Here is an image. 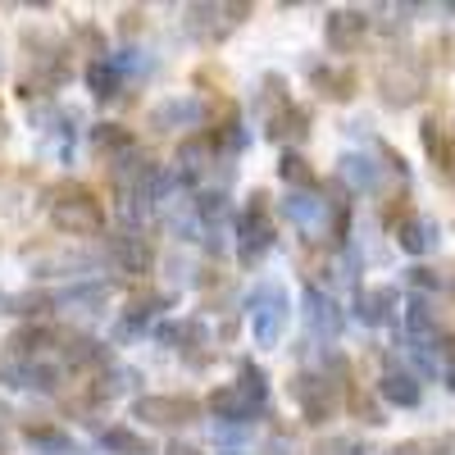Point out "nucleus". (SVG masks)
Instances as JSON below:
<instances>
[{
	"instance_id": "c9c22d12",
	"label": "nucleus",
	"mask_w": 455,
	"mask_h": 455,
	"mask_svg": "<svg viewBox=\"0 0 455 455\" xmlns=\"http://www.w3.org/2000/svg\"><path fill=\"white\" fill-rule=\"evenodd\" d=\"M219 455H242V451H219Z\"/></svg>"
},
{
	"instance_id": "dca6fc26",
	"label": "nucleus",
	"mask_w": 455,
	"mask_h": 455,
	"mask_svg": "<svg viewBox=\"0 0 455 455\" xmlns=\"http://www.w3.org/2000/svg\"><path fill=\"white\" fill-rule=\"evenodd\" d=\"M114 355H109V347L105 341H96V337H83V332H73V337H64V364H73V369H105Z\"/></svg>"
},
{
	"instance_id": "6ab92c4d",
	"label": "nucleus",
	"mask_w": 455,
	"mask_h": 455,
	"mask_svg": "<svg viewBox=\"0 0 455 455\" xmlns=\"http://www.w3.org/2000/svg\"><path fill=\"white\" fill-rule=\"evenodd\" d=\"M92 146L100 150V156L119 160V156H128V150H137V137H132L124 124H96V132H92Z\"/></svg>"
},
{
	"instance_id": "f03ea898",
	"label": "nucleus",
	"mask_w": 455,
	"mask_h": 455,
	"mask_svg": "<svg viewBox=\"0 0 455 455\" xmlns=\"http://www.w3.org/2000/svg\"><path fill=\"white\" fill-rule=\"evenodd\" d=\"M51 219L60 233H73V237H96L105 228V210L92 196V187H83V182L51 187Z\"/></svg>"
},
{
	"instance_id": "ddd939ff",
	"label": "nucleus",
	"mask_w": 455,
	"mask_h": 455,
	"mask_svg": "<svg viewBox=\"0 0 455 455\" xmlns=\"http://www.w3.org/2000/svg\"><path fill=\"white\" fill-rule=\"evenodd\" d=\"M310 132V109L306 105H283L278 114H269V119H264V137H274V141H300V137H306Z\"/></svg>"
},
{
	"instance_id": "f704fd0d",
	"label": "nucleus",
	"mask_w": 455,
	"mask_h": 455,
	"mask_svg": "<svg viewBox=\"0 0 455 455\" xmlns=\"http://www.w3.org/2000/svg\"><path fill=\"white\" fill-rule=\"evenodd\" d=\"M446 383H451V387H455V364H451V369H446Z\"/></svg>"
},
{
	"instance_id": "b1692460",
	"label": "nucleus",
	"mask_w": 455,
	"mask_h": 455,
	"mask_svg": "<svg viewBox=\"0 0 455 455\" xmlns=\"http://www.w3.org/2000/svg\"><path fill=\"white\" fill-rule=\"evenodd\" d=\"M278 178L291 187V192H315V169H310V160L306 156H296V150H287V156L278 160Z\"/></svg>"
},
{
	"instance_id": "4468645a",
	"label": "nucleus",
	"mask_w": 455,
	"mask_h": 455,
	"mask_svg": "<svg viewBox=\"0 0 455 455\" xmlns=\"http://www.w3.org/2000/svg\"><path fill=\"white\" fill-rule=\"evenodd\" d=\"M378 392H383L387 405H419L424 401V387H419V378H414L410 369H387L383 378H378Z\"/></svg>"
},
{
	"instance_id": "5701e85b",
	"label": "nucleus",
	"mask_w": 455,
	"mask_h": 455,
	"mask_svg": "<svg viewBox=\"0 0 455 455\" xmlns=\"http://www.w3.org/2000/svg\"><path fill=\"white\" fill-rule=\"evenodd\" d=\"M51 306H55L51 291H10V296H0V310H5V315H23V319L46 315Z\"/></svg>"
},
{
	"instance_id": "423d86ee",
	"label": "nucleus",
	"mask_w": 455,
	"mask_h": 455,
	"mask_svg": "<svg viewBox=\"0 0 455 455\" xmlns=\"http://www.w3.org/2000/svg\"><path fill=\"white\" fill-rule=\"evenodd\" d=\"M132 419H141L150 428H187L201 419V401L196 396H137Z\"/></svg>"
},
{
	"instance_id": "e433bc0d",
	"label": "nucleus",
	"mask_w": 455,
	"mask_h": 455,
	"mask_svg": "<svg viewBox=\"0 0 455 455\" xmlns=\"http://www.w3.org/2000/svg\"><path fill=\"white\" fill-rule=\"evenodd\" d=\"M0 128H5V109H0Z\"/></svg>"
},
{
	"instance_id": "6e6552de",
	"label": "nucleus",
	"mask_w": 455,
	"mask_h": 455,
	"mask_svg": "<svg viewBox=\"0 0 455 455\" xmlns=\"http://www.w3.org/2000/svg\"><path fill=\"white\" fill-rule=\"evenodd\" d=\"M364 32H369V14H364V10H332V14L323 19V42H328V51H337V55H351V51L364 42Z\"/></svg>"
},
{
	"instance_id": "7ed1b4c3",
	"label": "nucleus",
	"mask_w": 455,
	"mask_h": 455,
	"mask_svg": "<svg viewBox=\"0 0 455 455\" xmlns=\"http://www.w3.org/2000/svg\"><path fill=\"white\" fill-rule=\"evenodd\" d=\"M274 246V219H269V196L251 192L246 210L237 214V264L242 269H255V264L269 255Z\"/></svg>"
},
{
	"instance_id": "2eb2a0df",
	"label": "nucleus",
	"mask_w": 455,
	"mask_h": 455,
	"mask_svg": "<svg viewBox=\"0 0 455 455\" xmlns=\"http://www.w3.org/2000/svg\"><path fill=\"white\" fill-rule=\"evenodd\" d=\"M396 242H401L405 255H428L437 246V223L424 219V214H405L401 228H396Z\"/></svg>"
},
{
	"instance_id": "72a5a7b5",
	"label": "nucleus",
	"mask_w": 455,
	"mask_h": 455,
	"mask_svg": "<svg viewBox=\"0 0 455 455\" xmlns=\"http://www.w3.org/2000/svg\"><path fill=\"white\" fill-rule=\"evenodd\" d=\"M164 455H201V451H196V446H187V442H169Z\"/></svg>"
},
{
	"instance_id": "2f4dec72",
	"label": "nucleus",
	"mask_w": 455,
	"mask_h": 455,
	"mask_svg": "<svg viewBox=\"0 0 455 455\" xmlns=\"http://www.w3.org/2000/svg\"><path fill=\"white\" fill-rule=\"evenodd\" d=\"M315 455H369V451L355 437H328V442L315 446Z\"/></svg>"
},
{
	"instance_id": "0eeeda50",
	"label": "nucleus",
	"mask_w": 455,
	"mask_h": 455,
	"mask_svg": "<svg viewBox=\"0 0 455 455\" xmlns=\"http://www.w3.org/2000/svg\"><path fill=\"white\" fill-rule=\"evenodd\" d=\"M109 264L119 274H132V278H141V274H150V264H156V251H150V242L141 237V233H132V228H124V233H109Z\"/></svg>"
},
{
	"instance_id": "39448f33",
	"label": "nucleus",
	"mask_w": 455,
	"mask_h": 455,
	"mask_svg": "<svg viewBox=\"0 0 455 455\" xmlns=\"http://www.w3.org/2000/svg\"><path fill=\"white\" fill-rule=\"evenodd\" d=\"M287 387H291V401H296V410H300V419H306V424H328V419H332L337 387H341V383H332L328 373L300 369V373H291Z\"/></svg>"
},
{
	"instance_id": "20e7f679",
	"label": "nucleus",
	"mask_w": 455,
	"mask_h": 455,
	"mask_svg": "<svg viewBox=\"0 0 455 455\" xmlns=\"http://www.w3.org/2000/svg\"><path fill=\"white\" fill-rule=\"evenodd\" d=\"M246 310H251V332H255V347L259 351H274L283 341L287 328V291L278 283H259L246 296Z\"/></svg>"
},
{
	"instance_id": "4be33fe9",
	"label": "nucleus",
	"mask_w": 455,
	"mask_h": 455,
	"mask_svg": "<svg viewBox=\"0 0 455 455\" xmlns=\"http://www.w3.org/2000/svg\"><path fill=\"white\" fill-rule=\"evenodd\" d=\"M87 87H92V96H100V100L119 96V87H124L119 64H114V60H92V64H87Z\"/></svg>"
},
{
	"instance_id": "f257e3e1",
	"label": "nucleus",
	"mask_w": 455,
	"mask_h": 455,
	"mask_svg": "<svg viewBox=\"0 0 455 455\" xmlns=\"http://www.w3.org/2000/svg\"><path fill=\"white\" fill-rule=\"evenodd\" d=\"M264 401H269V378H264V369L255 360H242L237 364V383H228L210 396V410L219 414V419L228 424H251L255 414L264 410Z\"/></svg>"
},
{
	"instance_id": "393cba45",
	"label": "nucleus",
	"mask_w": 455,
	"mask_h": 455,
	"mask_svg": "<svg viewBox=\"0 0 455 455\" xmlns=\"http://www.w3.org/2000/svg\"><path fill=\"white\" fill-rule=\"evenodd\" d=\"M405 328H410V341H414V347H424V341H437V319H433V310H428V300H419V296L410 300Z\"/></svg>"
},
{
	"instance_id": "a878e982",
	"label": "nucleus",
	"mask_w": 455,
	"mask_h": 455,
	"mask_svg": "<svg viewBox=\"0 0 455 455\" xmlns=\"http://www.w3.org/2000/svg\"><path fill=\"white\" fill-rule=\"evenodd\" d=\"M341 178H347L355 192H378V164L369 156H341Z\"/></svg>"
},
{
	"instance_id": "f8f14e48",
	"label": "nucleus",
	"mask_w": 455,
	"mask_h": 455,
	"mask_svg": "<svg viewBox=\"0 0 455 455\" xmlns=\"http://www.w3.org/2000/svg\"><path fill=\"white\" fill-rule=\"evenodd\" d=\"M283 214H287L296 228H306V233H319L332 210H328V201H319L315 192H291V196L283 201Z\"/></svg>"
},
{
	"instance_id": "412c9836",
	"label": "nucleus",
	"mask_w": 455,
	"mask_h": 455,
	"mask_svg": "<svg viewBox=\"0 0 455 455\" xmlns=\"http://www.w3.org/2000/svg\"><path fill=\"white\" fill-rule=\"evenodd\" d=\"M55 341V332L51 328H36V323H28V328H19L14 337H10V360H36L46 347Z\"/></svg>"
},
{
	"instance_id": "473e14b6",
	"label": "nucleus",
	"mask_w": 455,
	"mask_h": 455,
	"mask_svg": "<svg viewBox=\"0 0 455 455\" xmlns=\"http://www.w3.org/2000/svg\"><path fill=\"white\" fill-rule=\"evenodd\" d=\"M405 283H410L414 291H433V287H437V274L419 264V269H410V278H405Z\"/></svg>"
},
{
	"instance_id": "cd10ccee",
	"label": "nucleus",
	"mask_w": 455,
	"mask_h": 455,
	"mask_svg": "<svg viewBox=\"0 0 455 455\" xmlns=\"http://www.w3.org/2000/svg\"><path fill=\"white\" fill-rule=\"evenodd\" d=\"M109 300V287L105 283H87V287H73V291H60L55 306H73V310H100Z\"/></svg>"
},
{
	"instance_id": "aec40b11",
	"label": "nucleus",
	"mask_w": 455,
	"mask_h": 455,
	"mask_svg": "<svg viewBox=\"0 0 455 455\" xmlns=\"http://www.w3.org/2000/svg\"><path fill=\"white\" fill-rule=\"evenodd\" d=\"M169 300L164 296H146V300H137V306L119 319V328H114V337L119 341H128V337H137V332H146L150 328V319H156V310H164Z\"/></svg>"
},
{
	"instance_id": "1a4fd4ad",
	"label": "nucleus",
	"mask_w": 455,
	"mask_h": 455,
	"mask_svg": "<svg viewBox=\"0 0 455 455\" xmlns=\"http://www.w3.org/2000/svg\"><path fill=\"white\" fill-rule=\"evenodd\" d=\"M205 124V100L201 96H173L150 109V128L156 132H173V128H201Z\"/></svg>"
},
{
	"instance_id": "7c9ffc66",
	"label": "nucleus",
	"mask_w": 455,
	"mask_h": 455,
	"mask_svg": "<svg viewBox=\"0 0 455 455\" xmlns=\"http://www.w3.org/2000/svg\"><path fill=\"white\" fill-rule=\"evenodd\" d=\"M100 446H105V451H119V455H150L146 442H141L137 433H128V428H105V433H100Z\"/></svg>"
},
{
	"instance_id": "c756f323",
	"label": "nucleus",
	"mask_w": 455,
	"mask_h": 455,
	"mask_svg": "<svg viewBox=\"0 0 455 455\" xmlns=\"http://www.w3.org/2000/svg\"><path fill=\"white\" fill-rule=\"evenodd\" d=\"M424 150H428V156H433L446 173L455 169V150H451V141H446V132H442L437 119H424Z\"/></svg>"
},
{
	"instance_id": "c85d7f7f",
	"label": "nucleus",
	"mask_w": 455,
	"mask_h": 455,
	"mask_svg": "<svg viewBox=\"0 0 455 455\" xmlns=\"http://www.w3.org/2000/svg\"><path fill=\"white\" fill-rule=\"evenodd\" d=\"M210 19H223V5H187V28L201 32L205 42H219L223 23H210Z\"/></svg>"
},
{
	"instance_id": "f3484780",
	"label": "nucleus",
	"mask_w": 455,
	"mask_h": 455,
	"mask_svg": "<svg viewBox=\"0 0 455 455\" xmlns=\"http://www.w3.org/2000/svg\"><path fill=\"white\" fill-rule=\"evenodd\" d=\"M310 83H315L319 96H332V100H351L355 87H360V78H355L351 68H323V64L310 68Z\"/></svg>"
},
{
	"instance_id": "a211bd4d",
	"label": "nucleus",
	"mask_w": 455,
	"mask_h": 455,
	"mask_svg": "<svg viewBox=\"0 0 455 455\" xmlns=\"http://www.w3.org/2000/svg\"><path fill=\"white\" fill-rule=\"evenodd\" d=\"M23 433H28V442H32L36 455H83L78 446H73V437L60 433L55 424H28Z\"/></svg>"
},
{
	"instance_id": "bb28decb",
	"label": "nucleus",
	"mask_w": 455,
	"mask_h": 455,
	"mask_svg": "<svg viewBox=\"0 0 455 455\" xmlns=\"http://www.w3.org/2000/svg\"><path fill=\"white\" fill-rule=\"evenodd\" d=\"M196 219H201L205 233H219V228L233 219V205H228L223 192H201V196H196Z\"/></svg>"
},
{
	"instance_id": "9b49d317",
	"label": "nucleus",
	"mask_w": 455,
	"mask_h": 455,
	"mask_svg": "<svg viewBox=\"0 0 455 455\" xmlns=\"http://www.w3.org/2000/svg\"><path fill=\"white\" fill-rule=\"evenodd\" d=\"M306 323L315 337H337L341 332V310H337V300L323 296L319 287H306Z\"/></svg>"
},
{
	"instance_id": "9d476101",
	"label": "nucleus",
	"mask_w": 455,
	"mask_h": 455,
	"mask_svg": "<svg viewBox=\"0 0 455 455\" xmlns=\"http://www.w3.org/2000/svg\"><path fill=\"white\" fill-rule=\"evenodd\" d=\"M396 306H401V291L396 287H360L355 291V319L364 328H383Z\"/></svg>"
}]
</instances>
